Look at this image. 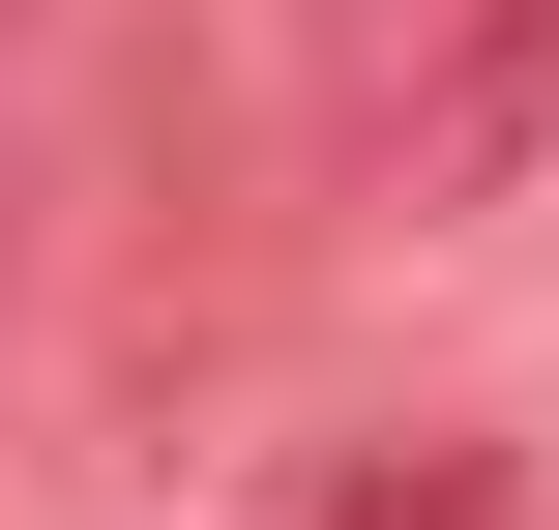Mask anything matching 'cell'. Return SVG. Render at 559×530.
<instances>
[{"label":"cell","mask_w":559,"mask_h":530,"mask_svg":"<svg viewBox=\"0 0 559 530\" xmlns=\"http://www.w3.org/2000/svg\"><path fill=\"white\" fill-rule=\"evenodd\" d=\"M295 530H531V472H501L472 413H413V443H324V472H295Z\"/></svg>","instance_id":"6da1fadb"}]
</instances>
